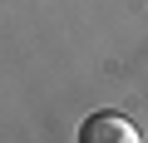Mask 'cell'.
<instances>
[{
	"instance_id": "obj_1",
	"label": "cell",
	"mask_w": 148,
	"mask_h": 143,
	"mask_svg": "<svg viewBox=\"0 0 148 143\" xmlns=\"http://www.w3.org/2000/svg\"><path fill=\"white\" fill-rule=\"evenodd\" d=\"M79 143H143L138 123L119 109H94L84 123H79Z\"/></svg>"
}]
</instances>
